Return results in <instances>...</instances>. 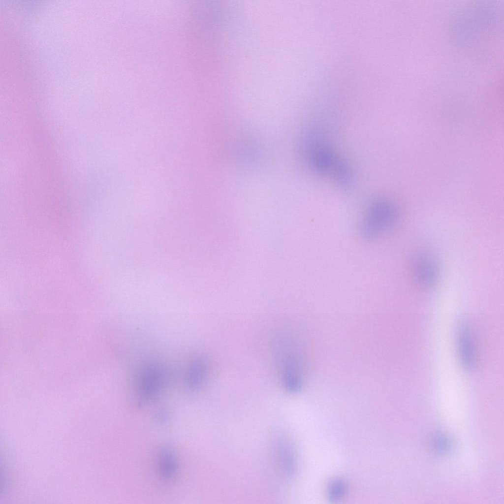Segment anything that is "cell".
Masks as SVG:
<instances>
[{"mask_svg": "<svg viewBox=\"0 0 504 504\" xmlns=\"http://www.w3.org/2000/svg\"><path fill=\"white\" fill-rule=\"evenodd\" d=\"M272 348L283 387L290 394L298 393L305 378L304 361L298 344L289 333L281 332L274 336Z\"/></svg>", "mask_w": 504, "mask_h": 504, "instance_id": "1", "label": "cell"}, {"mask_svg": "<svg viewBox=\"0 0 504 504\" xmlns=\"http://www.w3.org/2000/svg\"><path fill=\"white\" fill-rule=\"evenodd\" d=\"M398 218L394 204L387 199H377L371 203L361 220V235L368 239L375 238L392 228Z\"/></svg>", "mask_w": 504, "mask_h": 504, "instance_id": "2", "label": "cell"}, {"mask_svg": "<svg viewBox=\"0 0 504 504\" xmlns=\"http://www.w3.org/2000/svg\"><path fill=\"white\" fill-rule=\"evenodd\" d=\"M168 380L166 369L155 363L148 364L141 370L138 379V391L141 400L155 399L163 391Z\"/></svg>", "mask_w": 504, "mask_h": 504, "instance_id": "3", "label": "cell"}, {"mask_svg": "<svg viewBox=\"0 0 504 504\" xmlns=\"http://www.w3.org/2000/svg\"><path fill=\"white\" fill-rule=\"evenodd\" d=\"M455 345L461 368L466 372L472 371L476 361L475 342L471 328L465 323L459 324L456 329Z\"/></svg>", "mask_w": 504, "mask_h": 504, "instance_id": "4", "label": "cell"}, {"mask_svg": "<svg viewBox=\"0 0 504 504\" xmlns=\"http://www.w3.org/2000/svg\"><path fill=\"white\" fill-rule=\"evenodd\" d=\"M413 271L416 281L423 287L433 286L439 278L438 264L436 260L428 254L421 253L415 257Z\"/></svg>", "mask_w": 504, "mask_h": 504, "instance_id": "5", "label": "cell"}, {"mask_svg": "<svg viewBox=\"0 0 504 504\" xmlns=\"http://www.w3.org/2000/svg\"><path fill=\"white\" fill-rule=\"evenodd\" d=\"M311 164L321 174L331 173L339 158L328 143L315 144L308 147Z\"/></svg>", "mask_w": 504, "mask_h": 504, "instance_id": "6", "label": "cell"}, {"mask_svg": "<svg viewBox=\"0 0 504 504\" xmlns=\"http://www.w3.org/2000/svg\"><path fill=\"white\" fill-rule=\"evenodd\" d=\"M206 358L197 356L191 362L187 374V383L189 388L195 390L200 388L206 380L208 373Z\"/></svg>", "mask_w": 504, "mask_h": 504, "instance_id": "7", "label": "cell"}, {"mask_svg": "<svg viewBox=\"0 0 504 504\" xmlns=\"http://www.w3.org/2000/svg\"><path fill=\"white\" fill-rule=\"evenodd\" d=\"M277 445L283 472L288 477L294 476L297 469L296 460L291 444L285 438L282 437L278 441Z\"/></svg>", "mask_w": 504, "mask_h": 504, "instance_id": "8", "label": "cell"}, {"mask_svg": "<svg viewBox=\"0 0 504 504\" xmlns=\"http://www.w3.org/2000/svg\"><path fill=\"white\" fill-rule=\"evenodd\" d=\"M159 464L161 473L166 479L174 477L177 470V461L175 452L170 446H164L160 450Z\"/></svg>", "mask_w": 504, "mask_h": 504, "instance_id": "9", "label": "cell"}, {"mask_svg": "<svg viewBox=\"0 0 504 504\" xmlns=\"http://www.w3.org/2000/svg\"><path fill=\"white\" fill-rule=\"evenodd\" d=\"M331 173L336 183L344 190H348L352 186L353 178L351 170L348 163L339 158Z\"/></svg>", "mask_w": 504, "mask_h": 504, "instance_id": "10", "label": "cell"}, {"mask_svg": "<svg viewBox=\"0 0 504 504\" xmlns=\"http://www.w3.org/2000/svg\"><path fill=\"white\" fill-rule=\"evenodd\" d=\"M346 489L345 483L343 480L340 479L332 480L330 482L328 488L330 499L332 501L339 500L344 496Z\"/></svg>", "mask_w": 504, "mask_h": 504, "instance_id": "11", "label": "cell"}, {"mask_svg": "<svg viewBox=\"0 0 504 504\" xmlns=\"http://www.w3.org/2000/svg\"><path fill=\"white\" fill-rule=\"evenodd\" d=\"M436 449L442 453H448L451 449V441L447 437L441 435L438 436L435 439Z\"/></svg>", "mask_w": 504, "mask_h": 504, "instance_id": "12", "label": "cell"}]
</instances>
